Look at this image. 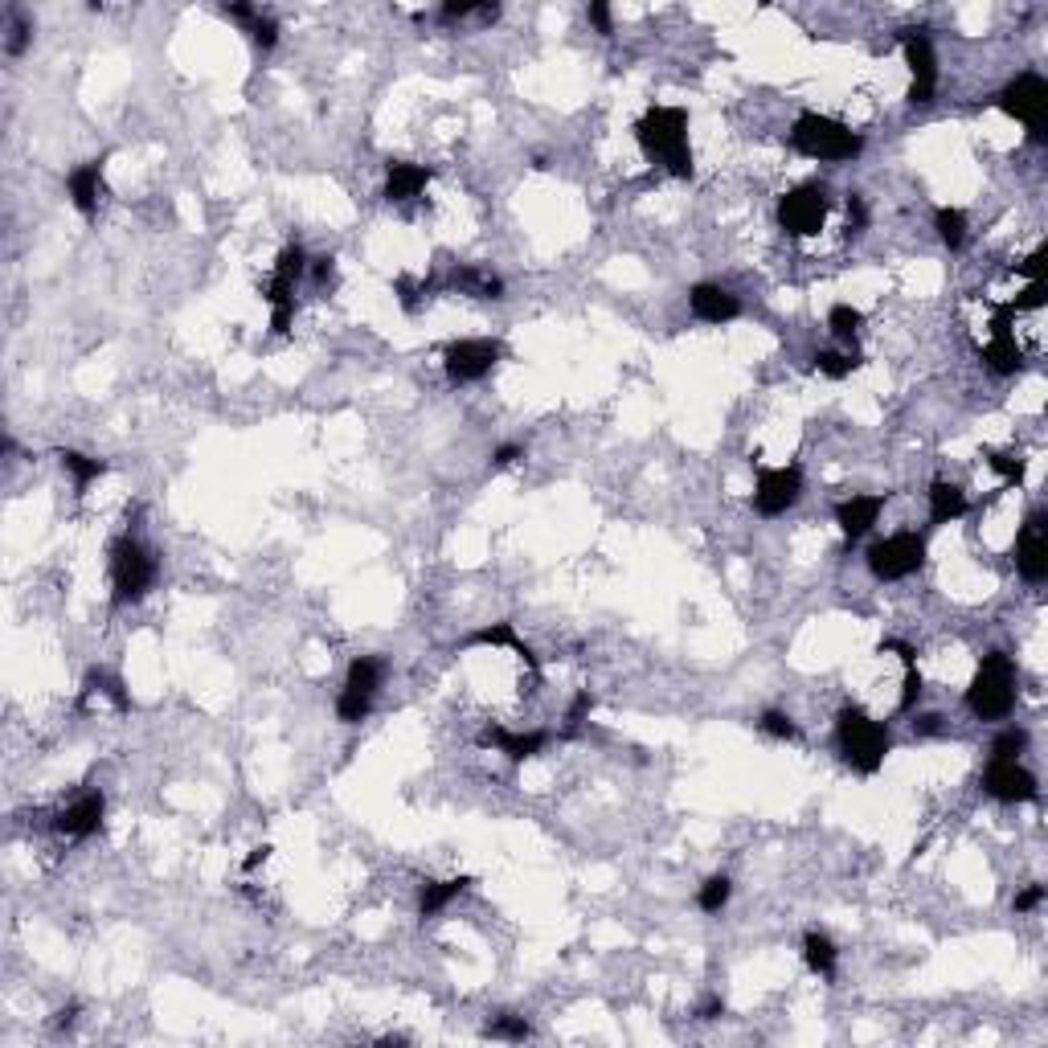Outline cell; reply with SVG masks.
Here are the masks:
<instances>
[{
    "label": "cell",
    "mask_w": 1048,
    "mask_h": 1048,
    "mask_svg": "<svg viewBox=\"0 0 1048 1048\" xmlns=\"http://www.w3.org/2000/svg\"><path fill=\"white\" fill-rule=\"evenodd\" d=\"M635 144L647 160L664 164L672 177H692V148H688V111L684 107H651L635 123Z\"/></svg>",
    "instance_id": "1"
},
{
    "label": "cell",
    "mask_w": 1048,
    "mask_h": 1048,
    "mask_svg": "<svg viewBox=\"0 0 1048 1048\" xmlns=\"http://www.w3.org/2000/svg\"><path fill=\"white\" fill-rule=\"evenodd\" d=\"M836 746H840V758L856 774H877L893 750V737H889V725L872 721L860 705H844L836 713Z\"/></svg>",
    "instance_id": "2"
},
{
    "label": "cell",
    "mask_w": 1048,
    "mask_h": 1048,
    "mask_svg": "<svg viewBox=\"0 0 1048 1048\" xmlns=\"http://www.w3.org/2000/svg\"><path fill=\"white\" fill-rule=\"evenodd\" d=\"M1016 684H1020V672H1016V660L1008 651H987L979 668H975V680L967 688V709L979 717V721H1003L1016 705Z\"/></svg>",
    "instance_id": "3"
},
{
    "label": "cell",
    "mask_w": 1048,
    "mask_h": 1048,
    "mask_svg": "<svg viewBox=\"0 0 1048 1048\" xmlns=\"http://www.w3.org/2000/svg\"><path fill=\"white\" fill-rule=\"evenodd\" d=\"M791 148L799 156H807V160H852V156H860L864 140L856 136L848 123H840L832 115L807 111L791 127Z\"/></svg>",
    "instance_id": "4"
},
{
    "label": "cell",
    "mask_w": 1048,
    "mask_h": 1048,
    "mask_svg": "<svg viewBox=\"0 0 1048 1048\" xmlns=\"http://www.w3.org/2000/svg\"><path fill=\"white\" fill-rule=\"evenodd\" d=\"M156 574H160V565H156V557H152V549L144 541H136L127 533V537H119L111 545V590H115L111 602L115 606L140 602L152 590Z\"/></svg>",
    "instance_id": "5"
},
{
    "label": "cell",
    "mask_w": 1048,
    "mask_h": 1048,
    "mask_svg": "<svg viewBox=\"0 0 1048 1048\" xmlns=\"http://www.w3.org/2000/svg\"><path fill=\"white\" fill-rule=\"evenodd\" d=\"M995 103H999L1003 115L1020 119L1036 144H1044V131H1048V82H1044L1036 70L1016 74V78L995 95Z\"/></svg>",
    "instance_id": "6"
},
{
    "label": "cell",
    "mask_w": 1048,
    "mask_h": 1048,
    "mask_svg": "<svg viewBox=\"0 0 1048 1048\" xmlns=\"http://www.w3.org/2000/svg\"><path fill=\"white\" fill-rule=\"evenodd\" d=\"M303 275H308V254H303V246L291 242V246L275 258L271 279L262 283V299L271 303V328H275V332H287V328H291V316H295V287H299Z\"/></svg>",
    "instance_id": "7"
},
{
    "label": "cell",
    "mask_w": 1048,
    "mask_h": 1048,
    "mask_svg": "<svg viewBox=\"0 0 1048 1048\" xmlns=\"http://www.w3.org/2000/svg\"><path fill=\"white\" fill-rule=\"evenodd\" d=\"M385 680V664L377 655H361V660L348 664V676H344V688L336 696V717L344 725H361L377 701V688Z\"/></svg>",
    "instance_id": "8"
},
{
    "label": "cell",
    "mask_w": 1048,
    "mask_h": 1048,
    "mask_svg": "<svg viewBox=\"0 0 1048 1048\" xmlns=\"http://www.w3.org/2000/svg\"><path fill=\"white\" fill-rule=\"evenodd\" d=\"M926 565V537L922 533H893L868 549V570L881 582H901Z\"/></svg>",
    "instance_id": "9"
},
{
    "label": "cell",
    "mask_w": 1048,
    "mask_h": 1048,
    "mask_svg": "<svg viewBox=\"0 0 1048 1048\" xmlns=\"http://www.w3.org/2000/svg\"><path fill=\"white\" fill-rule=\"evenodd\" d=\"M827 209H832V201H827L823 185H799L786 197H778V226L791 238H811L823 230Z\"/></svg>",
    "instance_id": "10"
},
{
    "label": "cell",
    "mask_w": 1048,
    "mask_h": 1048,
    "mask_svg": "<svg viewBox=\"0 0 1048 1048\" xmlns=\"http://www.w3.org/2000/svg\"><path fill=\"white\" fill-rule=\"evenodd\" d=\"M901 50L909 62V103L913 107H930L938 91V58H934V41L930 29H901Z\"/></svg>",
    "instance_id": "11"
},
{
    "label": "cell",
    "mask_w": 1048,
    "mask_h": 1048,
    "mask_svg": "<svg viewBox=\"0 0 1048 1048\" xmlns=\"http://www.w3.org/2000/svg\"><path fill=\"white\" fill-rule=\"evenodd\" d=\"M504 357L500 340H455L447 344L443 353V373L451 385H471V381H484Z\"/></svg>",
    "instance_id": "12"
},
{
    "label": "cell",
    "mask_w": 1048,
    "mask_h": 1048,
    "mask_svg": "<svg viewBox=\"0 0 1048 1048\" xmlns=\"http://www.w3.org/2000/svg\"><path fill=\"white\" fill-rule=\"evenodd\" d=\"M983 791L999 803H1032L1040 795V786H1036V774L1020 766V758H991V766L983 770Z\"/></svg>",
    "instance_id": "13"
},
{
    "label": "cell",
    "mask_w": 1048,
    "mask_h": 1048,
    "mask_svg": "<svg viewBox=\"0 0 1048 1048\" xmlns=\"http://www.w3.org/2000/svg\"><path fill=\"white\" fill-rule=\"evenodd\" d=\"M803 496V471L799 467H762L758 471V488H754V508L762 516H782L786 508H795Z\"/></svg>",
    "instance_id": "14"
},
{
    "label": "cell",
    "mask_w": 1048,
    "mask_h": 1048,
    "mask_svg": "<svg viewBox=\"0 0 1048 1048\" xmlns=\"http://www.w3.org/2000/svg\"><path fill=\"white\" fill-rule=\"evenodd\" d=\"M1016 570L1032 586H1040L1048 578V520L1040 512H1032L1024 520V529L1016 537Z\"/></svg>",
    "instance_id": "15"
},
{
    "label": "cell",
    "mask_w": 1048,
    "mask_h": 1048,
    "mask_svg": "<svg viewBox=\"0 0 1048 1048\" xmlns=\"http://www.w3.org/2000/svg\"><path fill=\"white\" fill-rule=\"evenodd\" d=\"M688 308L701 324H729L741 316V299L733 291H725L721 283H696L688 291Z\"/></svg>",
    "instance_id": "16"
},
{
    "label": "cell",
    "mask_w": 1048,
    "mask_h": 1048,
    "mask_svg": "<svg viewBox=\"0 0 1048 1048\" xmlns=\"http://www.w3.org/2000/svg\"><path fill=\"white\" fill-rule=\"evenodd\" d=\"M103 815H107V799H103V791H91V795H82L78 803H70L54 819V827L62 836H70V840H86V836H95L103 827Z\"/></svg>",
    "instance_id": "17"
},
{
    "label": "cell",
    "mask_w": 1048,
    "mask_h": 1048,
    "mask_svg": "<svg viewBox=\"0 0 1048 1048\" xmlns=\"http://www.w3.org/2000/svg\"><path fill=\"white\" fill-rule=\"evenodd\" d=\"M885 512V496H848L836 504V524L848 541H860Z\"/></svg>",
    "instance_id": "18"
},
{
    "label": "cell",
    "mask_w": 1048,
    "mask_h": 1048,
    "mask_svg": "<svg viewBox=\"0 0 1048 1048\" xmlns=\"http://www.w3.org/2000/svg\"><path fill=\"white\" fill-rule=\"evenodd\" d=\"M434 172L426 164H414V160H389L385 164V201H414L426 185H430Z\"/></svg>",
    "instance_id": "19"
},
{
    "label": "cell",
    "mask_w": 1048,
    "mask_h": 1048,
    "mask_svg": "<svg viewBox=\"0 0 1048 1048\" xmlns=\"http://www.w3.org/2000/svg\"><path fill=\"white\" fill-rule=\"evenodd\" d=\"M66 193H70V205H74L82 217H95L99 197H103V160L78 164L70 177H66Z\"/></svg>",
    "instance_id": "20"
},
{
    "label": "cell",
    "mask_w": 1048,
    "mask_h": 1048,
    "mask_svg": "<svg viewBox=\"0 0 1048 1048\" xmlns=\"http://www.w3.org/2000/svg\"><path fill=\"white\" fill-rule=\"evenodd\" d=\"M222 17L238 21L258 50H275L279 46V21L267 17L262 9H254V5H222Z\"/></svg>",
    "instance_id": "21"
},
{
    "label": "cell",
    "mask_w": 1048,
    "mask_h": 1048,
    "mask_svg": "<svg viewBox=\"0 0 1048 1048\" xmlns=\"http://www.w3.org/2000/svg\"><path fill=\"white\" fill-rule=\"evenodd\" d=\"M479 741H484V746H496V750L508 754L512 762H524V758H537V754L545 750L549 737L537 733V729H533V733H508V729H500V725H488Z\"/></svg>",
    "instance_id": "22"
},
{
    "label": "cell",
    "mask_w": 1048,
    "mask_h": 1048,
    "mask_svg": "<svg viewBox=\"0 0 1048 1048\" xmlns=\"http://www.w3.org/2000/svg\"><path fill=\"white\" fill-rule=\"evenodd\" d=\"M979 357H983V365H987L991 373H1016V369H1024V348L1016 344L1012 332H991V340L979 348Z\"/></svg>",
    "instance_id": "23"
},
{
    "label": "cell",
    "mask_w": 1048,
    "mask_h": 1048,
    "mask_svg": "<svg viewBox=\"0 0 1048 1048\" xmlns=\"http://www.w3.org/2000/svg\"><path fill=\"white\" fill-rule=\"evenodd\" d=\"M967 512V492L958 484H946V479H934L930 484V524H950Z\"/></svg>",
    "instance_id": "24"
},
{
    "label": "cell",
    "mask_w": 1048,
    "mask_h": 1048,
    "mask_svg": "<svg viewBox=\"0 0 1048 1048\" xmlns=\"http://www.w3.org/2000/svg\"><path fill=\"white\" fill-rule=\"evenodd\" d=\"M467 643H471V647H512V651L520 655V660H524V664H529V668L537 672V655H533V647L516 639L512 623H492V627H479V631H475Z\"/></svg>",
    "instance_id": "25"
},
{
    "label": "cell",
    "mask_w": 1048,
    "mask_h": 1048,
    "mask_svg": "<svg viewBox=\"0 0 1048 1048\" xmlns=\"http://www.w3.org/2000/svg\"><path fill=\"white\" fill-rule=\"evenodd\" d=\"M471 885V877H451V881H422V893H418V913L422 917H434L443 913L463 889Z\"/></svg>",
    "instance_id": "26"
},
{
    "label": "cell",
    "mask_w": 1048,
    "mask_h": 1048,
    "mask_svg": "<svg viewBox=\"0 0 1048 1048\" xmlns=\"http://www.w3.org/2000/svg\"><path fill=\"white\" fill-rule=\"evenodd\" d=\"M803 958H807V967L815 971V975H836V958H840V950H836V942L827 938V934H819V930H807V938H803Z\"/></svg>",
    "instance_id": "27"
},
{
    "label": "cell",
    "mask_w": 1048,
    "mask_h": 1048,
    "mask_svg": "<svg viewBox=\"0 0 1048 1048\" xmlns=\"http://www.w3.org/2000/svg\"><path fill=\"white\" fill-rule=\"evenodd\" d=\"M58 463H62V471H70V479H74L78 492H86V488H91L95 479L107 471V459H91V455H82V451H58Z\"/></svg>",
    "instance_id": "28"
},
{
    "label": "cell",
    "mask_w": 1048,
    "mask_h": 1048,
    "mask_svg": "<svg viewBox=\"0 0 1048 1048\" xmlns=\"http://www.w3.org/2000/svg\"><path fill=\"white\" fill-rule=\"evenodd\" d=\"M451 283H455L459 291L475 295V299H500V295H504V279H496V275L484 271V267H463V271H455Z\"/></svg>",
    "instance_id": "29"
},
{
    "label": "cell",
    "mask_w": 1048,
    "mask_h": 1048,
    "mask_svg": "<svg viewBox=\"0 0 1048 1048\" xmlns=\"http://www.w3.org/2000/svg\"><path fill=\"white\" fill-rule=\"evenodd\" d=\"M934 230H938L946 250H963V242H967V213L954 209V205H942L934 213Z\"/></svg>",
    "instance_id": "30"
},
{
    "label": "cell",
    "mask_w": 1048,
    "mask_h": 1048,
    "mask_svg": "<svg viewBox=\"0 0 1048 1048\" xmlns=\"http://www.w3.org/2000/svg\"><path fill=\"white\" fill-rule=\"evenodd\" d=\"M827 328H832L836 340L856 344V336H860V328H864V312H856L852 303H836V308L827 312Z\"/></svg>",
    "instance_id": "31"
},
{
    "label": "cell",
    "mask_w": 1048,
    "mask_h": 1048,
    "mask_svg": "<svg viewBox=\"0 0 1048 1048\" xmlns=\"http://www.w3.org/2000/svg\"><path fill=\"white\" fill-rule=\"evenodd\" d=\"M733 897V881L725 877V872H717V877H709L701 889H696V905H701L705 913H721Z\"/></svg>",
    "instance_id": "32"
},
{
    "label": "cell",
    "mask_w": 1048,
    "mask_h": 1048,
    "mask_svg": "<svg viewBox=\"0 0 1048 1048\" xmlns=\"http://www.w3.org/2000/svg\"><path fill=\"white\" fill-rule=\"evenodd\" d=\"M815 369H819L823 377L840 381V377H848L852 369H860V353H856V348H852V353H815Z\"/></svg>",
    "instance_id": "33"
},
{
    "label": "cell",
    "mask_w": 1048,
    "mask_h": 1048,
    "mask_svg": "<svg viewBox=\"0 0 1048 1048\" xmlns=\"http://www.w3.org/2000/svg\"><path fill=\"white\" fill-rule=\"evenodd\" d=\"M987 463H991V471H999L1003 479H1008V484H1020L1024 471H1028V459L1020 451H991Z\"/></svg>",
    "instance_id": "34"
},
{
    "label": "cell",
    "mask_w": 1048,
    "mask_h": 1048,
    "mask_svg": "<svg viewBox=\"0 0 1048 1048\" xmlns=\"http://www.w3.org/2000/svg\"><path fill=\"white\" fill-rule=\"evenodd\" d=\"M758 729H762L766 737H774V741H799V725L786 717V713H778V709H766V713L758 717Z\"/></svg>",
    "instance_id": "35"
},
{
    "label": "cell",
    "mask_w": 1048,
    "mask_h": 1048,
    "mask_svg": "<svg viewBox=\"0 0 1048 1048\" xmlns=\"http://www.w3.org/2000/svg\"><path fill=\"white\" fill-rule=\"evenodd\" d=\"M488 1036H496V1040H529L533 1028H529V1020H524V1016L504 1012V1016H496V1020L488 1024Z\"/></svg>",
    "instance_id": "36"
},
{
    "label": "cell",
    "mask_w": 1048,
    "mask_h": 1048,
    "mask_svg": "<svg viewBox=\"0 0 1048 1048\" xmlns=\"http://www.w3.org/2000/svg\"><path fill=\"white\" fill-rule=\"evenodd\" d=\"M1028 750V729L1012 725V729H1003L995 737V746H991V758H1020Z\"/></svg>",
    "instance_id": "37"
},
{
    "label": "cell",
    "mask_w": 1048,
    "mask_h": 1048,
    "mask_svg": "<svg viewBox=\"0 0 1048 1048\" xmlns=\"http://www.w3.org/2000/svg\"><path fill=\"white\" fill-rule=\"evenodd\" d=\"M29 37H33V25H29V17H25V13H13V21H9V41H5V50H9L13 58H21V54H25V46H29Z\"/></svg>",
    "instance_id": "38"
},
{
    "label": "cell",
    "mask_w": 1048,
    "mask_h": 1048,
    "mask_svg": "<svg viewBox=\"0 0 1048 1048\" xmlns=\"http://www.w3.org/2000/svg\"><path fill=\"white\" fill-rule=\"evenodd\" d=\"M590 709H594V696H590V692H578L574 705H570V713H565V737H574V733L586 725Z\"/></svg>",
    "instance_id": "39"
},
{
    "label": "cell",
    "mask_w": 1048,
    "mask_h": 1048,
    "mask_svg": "<svg viewBox=\"0 0 1048 1048\" xmlns=\"http://www.w3.org/2000/svg\"><path fill=\"white\" fill-rule=\"evenodd\" d=\"M393 291H398V299H402V308H406V312H418V299L430 291V283H414V279L402 275L398 283H393Z\"/></svg>",
    "instance_id": "40"
},
{
    "label": "cell",
    "mask_w": 1048,
    "mask_h": 1048,
    "mask_svg": "<svg viewBox=\"0 0 1048 1048\" xmlns=\"http://www.w3.org/2000/svg\"><path fill=\"white\" fill-rule=\"evenodd\" d=\"M1044 267H1048V250L1044 246H1036L1024 262H1016V275H1024V279H1032V283H1040L1044 279Z\"/></svg>",
    "instance_id": "41"
},
{
    "label": "cell",
    "mask_w": 1048,
    "mask_h": 1048,
    "mask_svg": "<svg viewBox=\"0 0 1048 1048\" xmlns=\"http://www.w3.org/2000/svg\"><path fill=\"white\" fill-rule=\"evenodd\" d=\"M917 701H922V676H917V668L909 664V668H905V688H901V705H897V709L909 713Z\"/></svg>",
    "instance_id": "42"
},
{
    "label": "cell",
    "mask_w": 1048,
    "mask_h": 1048,
    "mask_svg": "<svg viewBox=\"0 0 1048 1048\" xmlns=\"http://www.w3.org/2000/svg\"><path fill=\"white\" fill-rule=\"evenodd\" d=\"M868 226V205L860 193H848V234H864Z\"/></svg>",
    "instance_id": "43"
},
{
    "label": "cell",
    "mask_w": 1048,
    "mask_h": 1048,
    "mask_svg": "<svg viewBox=\"0 0 1048 1048\" xmlns=\"http://www.w3.org/2000/svg\"><path fill=\"white\" fill-rule=\"evenodd\" d=\"M1012 308H1016V312H1040V308H1044V279H1040V283H1028L1024 295H1016Z\"/></svg>",
    "instance_id": "44"
},
{
    "label": "cell",
    "mask_w": 1048,
    "mask_h": 1048,
    "mask_svg": "<svg viewBox=\"0 0 1048 1048\" xmlns=\"http://www.w3.org/2000/svg\"><path fill=\"white\" fill-rule=\"evenodd\" d=\"M586 21H590V25H594L602 37H610V33H615V17H610V5H602V0H594V5L586 9Z\"/></svg>",
    "instance_id": "45"
},
{
    "label": "cell",
    "mask_w": 1048,
    "mask_h": 1048,
    "mask_svg": "<svg viewBox=\"0 0 1048 1048\" xmlns=\"http://www.w3.org/2000/svg\"><path fill=\"white\" fill-rule=\"evenodd\" d=\"M475 13H479V5H475V0H451V5H443V9H439V21H447V25H451V21H463V17H475Z\"/></svg>",
    "instance_id": "46"
},
{
    "label": "cell",
    "mask_w": 1048,
    "mask_h": 1048,
    "mask_svg": "<svg viewBox=\"0 0 1048 1048\" xmlns=\"http://www.w3.org/2000/svg\"><path fill=\"white\" fill-rule=\"evenodd\" d=\"M1040 901H1044V885H1028L1024 893H1016V901H1012V905H1016V913H1032Z\"/></svg>",
    "instance_id": "47"
},
{
    "label": "cell",
    "mask_w": 1048,
    "mask_h": 1048,
    "mask_svg": "<svg viewBox=\"0 0 1048 1048\" xmlns=\"http://www.w3.org/2000/svg\"><path fill=\"white\" fill-rule=\"evenodd\" d=\"M913 733H917V737H934V733H942V717H938V713L917 717V721H913Z\"/></svg>",
    "instance_id": "48"
},
{
    "label": "cell",
    "mask_w": 1048,
    "mask_h": 1048,
    "mask_svg": "<svg viewBox=\"0 0 1048 1048\" xmlns=\"http://www.w3.org/2000/svg\"><path fill=\"white\" fill-rule=\"evenodd\" d=\"M516 459H524V451H520L516 443H504V447H496V455H492V467H512Z\"/></svg>",
    "instance_id": "49"
},
{
    "label": "cell",
    "mask_w": 1048,
    "mask_h": 1048,
    "mask_svg": "<svg viewBox=\"0 0 1048 1048\" xmlns=\"http://www.w3.org/2000/svg\"><path fill=\"white\" fill-rule=\"evenodd\" d=\"M332 262H336V258H312V275H316V283H328V279H332V271H336Z\"/></svg>",
    "instance_id": "50"
},
{
    "label": "cell",
    "mask_w": 1048,
    "mask_h": 1048,
    "mask_svg": "<svg viewBox=\"0 0 1048 1048\" xmlns=\"http://www.w3.org/2000/svg\"><path fill=\"white\" fill-rule=\"evenodd\" d=\"M74 1016H78V1003H70V1008H62L58 1016H54V1028H70L74 1024Z\"/></svg>",
    "instance_id": "51"
},
{
    "label": "cell",
    "mask_w": 1048,
    "mask_h": 1048,
    "mask_svg": "<svg viewBox=\"0 0 1048 1048\" xmlns=\"http://www.w3.org/2000/svg\"><path fill=\"white\" fill-rule=\"evenodd\" d=\"M717 1016H725V1003H721V999H709L705 1008H701V1020H717Z\"/></svg>",
    "instance_id": "52"
},
{
    "label": "cell",
    "mask_w": 1048,
    "mask_h": 1048,
    "mask_svg": "<svg viewBox=\"0 0 1048 1048\" xmlns=\"http://www.w3.org/2000/svg\"><path fill=\"white\" fill-rule=\"evenodd\" d=\"M267 856H271V848H254V852L246 856V868H258V864H262V860H267Z\"/></svg>",
    "instance_id": "53"
}]
</instances>
